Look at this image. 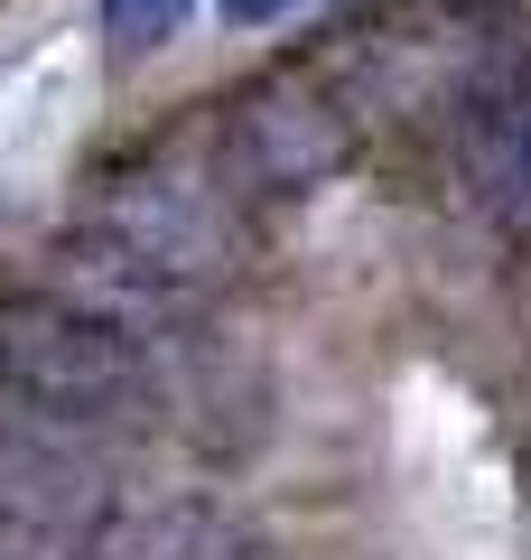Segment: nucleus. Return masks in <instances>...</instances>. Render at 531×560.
Segmentation results:
<instances>
[{
  "mask_svg": "<svg viewBox=\"0 0 531 560\" xmlns=\"http://www.w3.org/2000/svg\"><path fill=\"white\" fill-rule=\"evenodd\" d=\"M113 243H131L150 271H168L187 300L215 290L243 253V224H234V197H224L215 168H177V160H121L113 178L94 187V215Z\"/></svg>",
  "mask_w": 531,
  "mask_h": 560,
  "instance_id": "3",
  "label": "nucleus"
},
{
  "mask_svg": "<svg viewBox=\"0 0 531 560\" xmlns=\"http://www.w3.org/2000/svg\"><path fill=\"white\" fill-rule=\"evenodd\" d=\"M280 10H290V0H224V20H234V28H271Z\"/></svg>",
  "mask_w": 531,
  "mask_h": 560,
  "instance_id": "5",
  "label": "nucleus"
},
{
  "mask_svg": "<svg viewBox=\"0 0 531 560\" xmlns=\"http://www.w3.org/2000/svg\"><path fill=\"white\" fill-rule=\"evenodd\" d=\"M354 160V103L317 75H252L224 94L215 121V178L224 197H308Z\"/></svg>",
  "mask_w": 531,
  "mask_h": 560,
  "instance_id": "2",
  "label": "nucleus"
},
{
  "mask_svg": "<svg viewBox=\"0 0 531 560\" xmlns=\"http://www.w3.org/2000/svg\"><path fill=\"white\" fill-rule=\"evenodd\" d=\"M0 560H28V541H20V533H0Z\"/></svg>",
  "mask_w": 531,
  "mask_h": 560,
  "instance_id": "6",
  "label": "nucleus"
},
{
  "mask_svg": "<svg viewBox=\"0 0 531 560\" xmlns=\"http://www.w3.org/2000/svg\"><path fill=\"white\" fill-rule=\"evenodd\" d=\"M187 20H197V0H103V38H113L121 57H150V47H168Z\"/></svg>",
  "mask_w": 531,
  "mask_h": 560,
  "instance_id": "4",
  "label": "nucleus"
},
{
  "mask_svg": "<svg viewBox=\"0 0 531 560\" xmlns=\"http://www.w3.org/2000/svg\"><path fill=\"white\" fill-rule=\"evenodd\" d=\"M0 393L28 401V411L57 420V430H75V440L131 430V420L158 401L150 337H131L121 318L66 300V290H47V280L0 290Z\"/></svg>",
  "mask_w": 531,
  "mask_h": 560,
  "instance_id": "1",
  "label": "nucleus"
}]
</instances>
